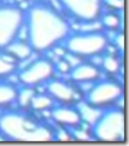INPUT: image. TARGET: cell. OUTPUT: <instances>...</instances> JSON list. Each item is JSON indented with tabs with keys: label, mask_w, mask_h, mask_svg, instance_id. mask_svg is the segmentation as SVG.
<instances>
[{
	"label": "cell",
	"mask_w": 129,
	"mask_h": 146,
	"mask_svg": "<svg viewBox=\"0 0 129 146\" xmlns=\"http://www.w3.org/2000/svg\"><path fill=\"white\" fill-rule=\"evenodd\" d=\"M24 39L39 56L63 44L73 32V24L59 9L45 0L30 3L24 10Z\"/></svg>",
	"instance_id": "cell-1"
},
{
	"label": "cell",
	"mask_w": 129,
	"mask_h": 146,
	"mask_svg": "<svg viewBox=\"0 0 129 146\" xmlns=\"http://www.w3.org/2000/svg\"><path fill=\"white\" fill-rule=\"evenodd\" d=\"M57 128L30 110L9 109L0 113V134L7 141H53Z\"/></svg>",
	"instance_id": "cell-2"
},
{
	"label": "cell",
	"mask_w": 129,
	"mask_h": 146,
	"mask_svg": "<svg viewBox=\"0 0 129 146\" xmlns=\"http://www.w3.org/2000/svg\"><path fill=\"white\" fill-rule=\"evenodd\" d=\"M110 42L109 33L103 29L71 32L64 40L66 56H73L79 60H88L92 57L100 56L105 52Z\"/></svg>",
	"instance_id": "cell-3"
},
{
	"label": "cell",
	"mask_w": 129,
	"mask_h": 146,
	"mask_svg": "<svg viewBox=\"0 0 129 146\" xmlns=\"http://www.w3.org/2000/svg\"><path fill=\"white\" fill-rule=\"evenodd\" d=\"M124 134L126 116L123 106L120 105L100 110L89 127V137L98 141H123Z\"/></svg>",
	"instance_id": "cell-4"
},
{
	"label": "cell",
	"mask_w": 129,
	"mask_h": 146,
	"mask_svg": "<svg viewBox=\"0 0 129 146\" xmlns=\"http://www.w3.org/2000/svg\"><path fill=\"white\" fill-rule=\"evenodd\" d=\"M124 88L123 83L115 77L107 79H99L93 82L92 86L87 91H83V99L82 103L92 110L100 111L106 108L118 105L122 102Z\"/></svg>",
	"instance_id": "cell-5"
},
{
	"label": "cell",
	"mask_w": 129,
	"mask_h": 146,
	"mask_svg": "<svg viewBox=\"0 0 129 146\" xmlns=\"http://www.w3.org/2000/svg\"><path fill=\"white\" fill-rule=\"evenodd\" d=\"M60 11L76 25L98 23L103 15V0H57Z\"/></svg>",
	"instance_id": "cell-6"
},
{
	"label": "cell",
	"mask_w": 129,
	"mask_h": 146,
	"mask_svg": "<svg viewBox=\"0 0 129 146\" xmlns=\"http://www.w3.org/2000/svg\"><path fill=\"white\" fill-rule=\"evenodd\" d=\"M24 25V10L15 3H0V51L19 38Z\"/></svg>",
	"instance_id": "cell-7"
},
{
	"label": "cell",
	"mask_w": 129,
	"mask_h": 146,
	"mask_svg": "<svg viewBox=\"0 0 129 146\" xmlns=\"http://www.w3.org/2000/svg\"><path fill=\"white\" fill-rule=\"evenodd\" d=\"M54 75V62L44 54H39V57L30 60L27 66L22 69L19 68L16 72V79L18 85L38 88L44 86Z\"/></svg>",
	"instance_id": "cell-8"
},
{
	"label": "cell",
	"mask_w": 129,
	"mask_h": 146,
	"mask_svg": "<svg viewBox=\"0 0 129 146\" xmlns=\"http://www.w3.org/2000/svg\"><path fill=\"white\" fill-rule=\"evenodd\" d=\"M45 92L54 100L56 104H69L79 105L83 99V90L80 85L73 81L65 80L64 77H52L44 85Z\"/></svg>",
	"instance_id": "cell-9"
},
{
	"label": "cell",
	"mask_w": 129,
	"mask_h": 146,
	"mask_svg": "<svg viewBox=\"0 0 129 146\" xmlns=\"http://www.w3.org/2000/svg\"><path fill=\"white\" fill-rule=\"evenodd\" d=\"M48 113L50 121L56 128L68 129L73 133L83 126V113L77 105L54 104Z\"/></svg>",
	"instance_id": "cell-10"
},
{
	"label": "cell",
	"mask_w": 129,
	"mask_h": 146,
	"mask_svg": "<svg viewBox=\"0 0 129 146\" xmlns=\"http://www.w3.org/2000/svg\"><path fill=\"white\" fill-rule=\"evenodd\" d=\"M69 80L76 85H92L103 77V71L100 66L93 64L89 60H80L77 64L73 65Z\"/></svg>",
	"instance_id": "cell-11"
},
{
	"label": "cell",
	"mask_w": 129,
	"mask_h": 146,
	"mask_svg": "<svg viewBox=\"0 0 129 146\" xmlns=\"http://www.w3.org/2000/svg\"><path fill=\"white\" fill-rule=\"evenodd\" d=\"M18 85L10 80H0V110L12 109L16 104Z\"/></svg>",
	"instance_id": "cell-12"
},
{
	"label": "cell",
	"mask_w": 129,
	"mask_h": 146,
	"mask_svg": "<svg viewBox=\"0 0 129 146\" xmlns=\"http://www.w3.org/2000/svg\"><path fill=\"white\" fill-rule=\"evenodd\" d=\"M123 54L120 53H107L104 52L101 56V63L100 69L103 74L110 75L111 77L122 75L123 70Z\"/></svg>",
	"instance_id": "cell-13"
},
{
	"label": "cell",
	"mask_w": 129,
	"mask_h": 146,
	"mask_svg": "<svg viewBox=\"0 0 129 146\" xmlns=\"http://www.w3.org/2000/svg\"><path fill=\"white\" fill-rule=\"evenodd\" d=\"M5 51L11 54L21 64L25 60H29L35 54L33 48L30 47V45L28 44V41L25 39L22 40L21 38H17L15 41H12V42L5 48Z\"/></svg>",
	"instance_id": "cell-14"
},
{
	"label": "cell",
	"mask_w": 129,
	"mask_h": 146,
	"mask_svg": "<svg viewBox=\"0 0 129 146\" xmlns=\"http://www.w3.org/2000/svg\"><path fill=\"white\" fill-rule=\"evenodd\" d=\"M21 63L6 51H0V80H7L18 71Z\"/></svg>",
	"instance_id": "cell-15"
},
{
	"label": "cell",
	"mask_w": 129,
	"mask_h": 146,
	"mask_svg": "<svg viewBox=\"0 0 129 146\" xmlns=\"http://www.w3.org/2000/svg\"><path fill=\"white\" fill-rule=\"evenodd\" d=\"M99 23L101 25L103 30L105 32H120L122 30L123 27V19H122V12H112V11H107V12H103L100 16Z\"/></svg>",
	"instance_id": "cell-16"
},
{
	"label": "cell",
	"mask_w": 129,
	"mask_h": 146,
	"mask_svg": "<svg viewBox=\"0 0 129 146\" xmlns=\"http://www.w3.org/2000/svg\"><path fill=\"white\" fill-rule=\"evenodd\" d=\"M54 104H56L54 100L45 91L39 92L36 90V93L34 94L32 103H30V111H34L35 113L50 112V110L52 109Z\"/></svg>",
	"instance_id": "cell-17"
},
{
	"label": "cell",
	"mask_w": 129,
	"mask_h": 146,
	"mask_svg": "<svg viewBox=\"0 0 129 146\" xmlns=\"http://www.w3.org/2000/svg\"><path fill=\"white\" fill-rule=\"evenodd\" d=\"M36 93V88L29 87V86H22L18 85V92H17V109L19 110H30V103L34 94Z\"/></svg>",
	"instance_id": "cell-18"
},
{
	"label": "cell",
	"mask_w": 129,
	"mask_h": 146,
	"mask_svg": "<svg viewBox=\"0 0 129 146\" xmlns=\"http://www.w3.org/2000/svg\"><path fill=\"white\" fill-rule=\"evenodd\" d=\"M71 68H73V64H71L69 59H66L65 57L58 58L54 62V70L57 74H59L62 77L68 76L71 71Z\"/></svg>",
	"instance_id": "cell-19"
},
{
	"label": "cell",
	"mask_w": 129,
	"mask_h": 146,
	"mask_svg": "<svg viewBox=\"0 0 129 146\" xmlns=\"http://www.w3.org/2000/svg\"><path fill=\"white\" fill-rule=\"evenodd\" d=\"M104 10L112 12H123L124 10V0H103Z\"/></svg>",
	"instance_id": "cell-20"
},
{
	"label": "cell",
	"mask_w": 129,
	"mask_h": 146,
	"mask_svg": "<svg viewBox=\"0 0 129 146\" xmlns=\"http://www.w3.org/2000/svg\"><path fill=\"white\" fill-rule=\"evenodd\" d=\"M110 42L118 50V52H120L121 54H123V51H124V34H123V30L116 32L115 39L110 40Z\"/></svg>",
	"instance_id": "cell-21"
},
{
	"label": "cell",
	"mask_w": 129,
	"mask_h": 146,
	"mask_svg": "<svg viewBox=\"0 0 129 146\" xmlns=\"http://www.w3.org/2000/svg\"><path fill=\"white\" fill-rule=\"evenodd\" d=\"M29 3H39V1H45V0H27Z\"/></svg>",
	"instance_id": "cell-22"
},
{
	"label": "cell",
	"mask_w": 129,
	"mask_h": 146,
	"mask_svg": "<svg viewBox=\"0 0 129 146\" xmlns=\"http://www.w3.org/2000/svg\"><path fill=\"white\" fill-rule=\"evenodd\" d=\"M4 1H6V0H0V3H4Z\"/></svg>",
	"instance_id": "cell-23"
},
{
	"label": "cell",
	"mask_w": 129,
	"mask_h": 146,
	"mask_svg": "<svg viewBox=\"0 0 129 146\" xmlns=\"http://www.w3.org/2000/svg\"><path fill=\"white\" fill-rule=\"evenodd\" d=\"M0 113H1V110H0Z\"/></svg>",
	"instance_id": "cell-24"
}]
</instances>
